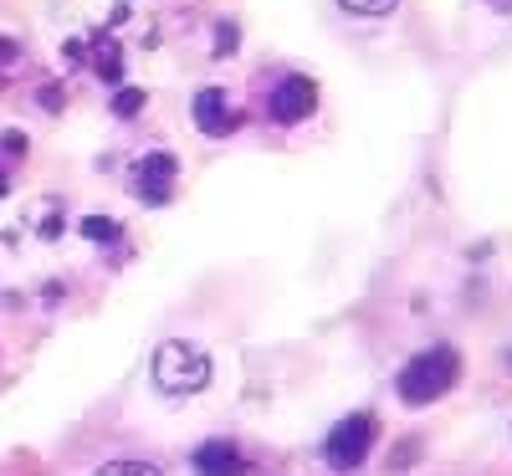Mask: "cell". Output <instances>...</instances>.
<instances>
[{"mask_svg":"<svg viewBox=\"0 0 512 476\" xmlns=\"http://www.w3.org/2000/svg\"><path fill=\"white\" fill-rule=\"evenodd\" d=\"M139 108H144V93H139V88H123V93L113 98V113H118V118H134Z\"/></svg>","mask_w":512,"mask_h":476,"instance_id":"10","label":"cell"},{"mask_svg":"<svg viewBox=\"0 0 512 476\" xmlns=\"http://www.w3.org/2000/svg\"><path fill=\"white\" fill-rule=\"evenodd\" d=\"M338 6H344L349 16H369V21H374V16H390L400 0H338Z\"/></svg>","mask_w":512,"mask_h":476,"instance_id":"9","label":"cell"},{"mask_svg":"<svg viewBox=\"0 0 512 476\" xmlns=\"http://www.w3.org/2000/svg\"><path fill=\"white\" fill-rule=\"evenodd\" d=\"M154 384L159 395L169 400H185V395H200L210 384V354L200 343H185V338H169L154 349Z\"/></svg>","mask_w":512,"mask_h":476,"instance_id":"2","label":"cell"},{"mask_svg":"<svg viewBox=\"0 0 512 476\" xmlns=\"http://www.w3.org/2000/svg\"><path fill=\"white\" fill-rule=\"evenodd\" d=\"M98 77H108V82H118V72H123V62H118V52L113 47H98Z\"/></svg>","mask_w":512,"mask_h":476,"instance_id":"11","label":"cell"},{"mask_svg":"<svg viewBox=\"0 0 512 476\" xmlns=\"http://www.w3.org/2000/svg\"><path fill=\"white\" fill-rule=\"evenodd\" d=\"M16 57H21V47H16L11 36H0V72H11V67H16Z\"/></svg>","mask_w":512,"mask_h":476,"instance_id":"12","label":"cell"},{"mask_svg":"<svg viewBox=\"0 0 512 476\" xmlns=\"http://www.w3.org/2000/svg\"><path fill=\"white\" fill-rule=\"evenodd\" d=\"M195 123H200V134L226 139L231 128H236V108L226 103L221 88H200V93H195Z\"/></svg>","mask_w":512,"mask_h":476,"instance_id":"7","label":"cell"},{"mask_svg":"<svg viewBox=\"0 0 512 476\" xmlns=\"http://www.w3.org/2000/svg\"><path fill=\"white\" fill-rule=\"evenodd\" d=\"M374 436H379V425H374L369 410L338 420V425L328 430V441H323V461H328L333 471H359V466L369 461V451H374Z\"/></svg>","mask_w":512,"mask_h":476,"instance_id":"3","label":"cell"},{"mask_svg":"<svg viewBox=\"0 0 512 476\" xmlns=\"http://www.w3.org/2000/svg\"><path fill=\"white\" fill-rule=\"evenodd\" d=\"M93 476H164L154 461H134V456H123V461H108V466H98Z\"/></svg>","mask_w":512,"mask_h":476,"instance_id":"8","label":"cell"},{"mask_svg":"<svg viewBox=\"0 0 512 476\" xmlns=\"http://www.w3.org/2000/svg\"><path fill=\"white\" fill-rule=\"evenodd\" d=\"M175 180H180V164H175V154H164V149H154V154H144L134 164V195L144 205H164L169 195H175Z\"/></svg>","mask_w":512,"mask_h":476,"instance_id":"5","label":"cell"},{"mask_svg":"<svg viewBox=\"0 0 512 476\" xmlns=\"http://www.w3.org/2000/svg\"><path fill=\"white\" fill-rule=\"evenodd\" d=\"M190 471H195V476H246V471H251V461L241 456V446H236V441L216 436V441H200V446H195Z\"/></svg>","mask_w":512,"mask_h":476,"instance_id":"6","label":"cell"},{"mask_svg":"<svg viewBox=\"0 0 512 476\" xmlns=\"http://www.w3.org/2000/svg\"><path fill=\"white\" fill-rule=\"evenodd\" d=\"M313 108H318V82H313V77H303V72H287V77L277 82V88L267 93V118H272V123H282V128L303 123Z\"/></svg>","mask_w":512,"mask_h":476,"instance_id":"4","label":"cell"},{"mask_svg":"<svg viewBox=\"0 0 512 476\" xmlns=\"http://www.w3.org/2000/svg\"><path fill=\"white\" fill-rule=\"evenodd\" d=\"M456 379H461V354L451 349V343H431V349H420L415 359H405V369L395 374V395L410 410H420V405L451 395Z\"/></svg>","mask_w":512,"mask_h":476,"instance_id":"1","label":"cell"}]
</instances>
